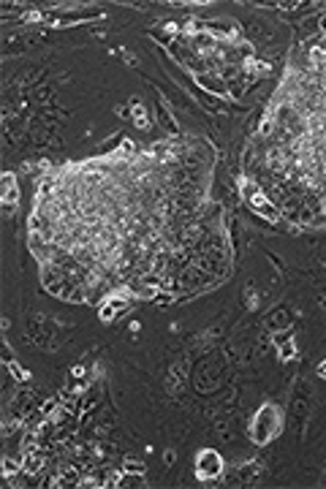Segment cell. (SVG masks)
<instances>
[{
  "instance_id": "5",
  "label": "cell",
  "mask_w": 326,
  "mask_h": 489,
  "mask_svg": "<svg viewBox=\"0 0 326 489\" xmlns=\"http://www.w3.org/2000/svg\"><path fill=\"white\" fill-rule=\"evenodd\" d=\"M14 204H16V183L11 174H5V215L14 209Z\"/></svg>"
},
{
  "instance_id": "1",
  "label": "cell",
  "mask_w": 326,
  "mask_h": 489,
  "mask_svg": "<svg viewBox=\"0 0 326 489\" xmlns=\"http://www.w3.org/2000/svg\"><path fill=\"white\" fill-rule=\"evenodd\" d=\"M305 58L277 84L242 169L280 218L326 226V36L302 44Z\"/></svg>"
},
{
  "instance_id": "6",
  "label": "cell",
  "mask_w": 326,
  "mask_h": 489,
  "mask_svg": "<svg viewBox=\"0 0 326 489\" xmlns=\"http://www.w3.org/2000/svg\"><path fill=\"white\" fill-rule=\"evenodd\" d=\"M324 27H326V16H324Z\"/></svg>"
},
{
  "instance_id": "2",
  "label": "cell",
  "mask_w": 326,
  "mask_h": 489,
  "mask_svg": "<svg viewBox=\"0 0 326 489\" xmlns=\"http://www.w3.org/2000/svg\"><path fill=\"white\" fill-rule=\"evenodd\" d=\"M237 185H240V193H242V198H245V204L253 209V212H259L261 218H266V220H272V223H280L283 218H280V212H277V207L266 198V193L261 190V185H256L251 177H240L237 180Z\"/></svg>"
},
{
  "instance_id": "3",
  "label": "cell",
  "mask_w": 326,
  "mask_h": 489,
  "mask_svg": "<svg viewBox=\"0 0 326 489\" xmlns=\"http://www.w3.org/2000/svg\"><path fill=\"white\" fill-rule=\"evenodd\" d=\"M275 413V405H264L259 413H256V419H253V427H251V435H253V443H259V446H264V443H269L277 432H280V427H283V419H269Z\"/></svg>"
},
{
  "instance_id": "4",
  "label": "cell",
  "mask_w": 326,
  "mask_h": 489,
  "mask_svg": "<svg viewBox=\"0 0 326 489\" xmlns=\"http://www.w3.org/2000/svg\"><path fill=\"white\" fill-rule=\"evenodd\" d=\"M196 479L198 481H215L223 473V457L215 448H201L196 457Z\"/></svg>"
}]
</instances>
